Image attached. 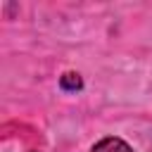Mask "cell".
I'll return each instance as SVG.
<instances>
[{
	"label": "cell",
	"instance_id": "6da1fadb",
	"mask_svg": "<svg viewBox=\"0 0 152 152\" xmlns=\"http://www.w3.org/2000/svg\"><path fill=\"white\" fill-rule=\"evenodd\" d=\"M90 152H133V147L121 138H102L100 142L93 145Z\"/></svg>",
	"mask_w": 152,
	"mask_h": 152
},
{
	"label": "cell",
	"instance_id": "7a4b0ae2",
	"mask_svg": "<svg viewBox=\"0 0 152 152\" xmlns=\"http://www.w3.org/2000/svg\"><path fill=\"white\" fill-rule=\"evenodd\" d=\"M59 86H62V90L76 93V90H81V88H83V81H81V76H78L76 71H66V74L59 78Z\"/></svg>",
	"mask_w": 152,
	"mask_h": 152
},
{
	"label": "cell",
	"instance_id": "3957f363",
	"mask_svg": "<svg viewBox=\"0 0 152 152\" xmlns=\"http://www.w3.org/2000/svg\"><path fill=\"white\" fill-rule=\"evenodd\" d=\"M31 152H36V150H31Z\"/></svg>",
	"mask_w": 152,
	"mask_h": 152
}]
</instances>
